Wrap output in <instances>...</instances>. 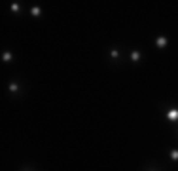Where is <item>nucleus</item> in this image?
Returning <instances> with one entry per match:
<instances>
[{
	"mask_svg": "<svg viewBox=\"0 0 178 171\" xmlns=\"http://www.w3.org/2000/svg\"><path fill=\"white\" fill-rule=\"evenodd\" d=\"M165 114H167V118L169 120H178V109H169V110H165Z\"/></svg>",
	"mask_w": 178,
	"mask_h": 171,
	"instance_id": "obj_1",
	"label": "nucleus"
},
{
	"mask_svg": "<svg viewBox=\"0 0 178 171\" xmlns=\"http://www.w3.org/2000/svg\"><path fill=\"white\" fill-rule=\"evenodd\" d=\"M138 59H140V53L136 51V49H135V51H131V61H135V63H136Z\"/></svg>",
	"mask_w": 178,
	"mask_h": 171,
	"instance_id": "obj_2",
	"label": "nucleus"
},
{
	"mask_svg": "<svg viewBox=\"0 0 178 171\" xmlns=\"http://www.w3.org/2000/svg\"><path fill=\"white\" fill-rule=\"evenodd\" d=\"M167 46V38H157V48H165Z\"/></svg>",
	"mask_w": 178,
	"mask_h": 171,
	"instance_id": "obj_3",
	"label": "nucleus"
},
{
	"mask_svg": "<svg viewBox=\"0 0 178 171\" xmlns=\"http://www.w3.org/2000/svg\"><path fill=\"white\" fill-rule=\"evenodd\" d=\"M10 91H12V93H17V91H19V86H17L15 82H12V84H10Z\"/></svg>",
	"mask_w": 178,
	"mask_h": 171,
	"instance_id": "obj_4",
	"label": "nucleus"
},
{
	"mask_svg": "<svg viewBox=\"0 0 178 171\" xmlns=\"http://www.w3.org/2000/svg\"><path fill=\"white\" fill-rule=\"evenodd\" d=\"M110 53H112V59H117V57H120V49H116V48H114Z\"/></svg>",
	"mask_w": 178,
	"mask_h": 171,
	"instance_id": "obj_5",
	"label": "nucleus"
},
{
	"mask_svg": "<svg viewBox=\"0 0 178 171\" xmlns=\"http://www.w3.org/2000/svg\"><path fill=\"white\" fill-rule=\"evenodd\" d=\"M171 160H178V150H172L171 152Z\"/></svg>",
	"mask_w": 178,
	"mask_h": 171,
	"instance_id": "obj_6",
	"label": "nucleus"
},
{
	"mask_svg": "<svg viewBox=\"0 0 178 171\" xmlns=\"http://www.w3.org/2000/svg\"><path fill=\"white\" fill-rule=\"evenodd\" d=\"M12 12H19V4H17V2L12 4Z\"/></svg>",
	"mask_w": 178,
	"mask_h": 171,
	"instance_id": "obj_7",
	"label": "nucleus"
},
{
	"mask_svg": "<svg viewBox=\"0 0 178 171\" xmlns=\"http://www.w3.org/2000/svg\"><path fill=\"white\" fill-rule=\"evenodd\" d=\"M12 59V53H4V61H10Z\"/></svg>",
	"mask_w": 178,
	"mask_h": 171,
	"instance_id": "obj_8",
	"label": "nucleus"
},
{
	"mask_svg": "<svg viewBox=\"0 0 178 171\" xmlns=\"http://www.w3.org/2000/svg\"><path fill=\"white\" fill-rule=\"evenodd\" d=\"M148 171H157V169H148Z\"/></svg>",
	"mask_w": 178,
	"mask_h": 171,
	"instance_id": "obj_9",
	"label": "nucleus"
},
{
	"mask_svg": "<svg viewBox=\"0 0 178 171\" xmlns=\"http://www.w3.org/2000/svg\"><path fill=\"white\" fill-rule=\"evenodd\" d=\"M23 171H29V169H23Z\"/></svg>",
	"mask_w": 178,
	"mask_h": 171,
	"instance_id": "obj_10",
	"label": "nucleus"
}]
</instances>
